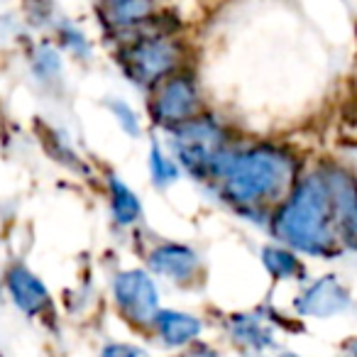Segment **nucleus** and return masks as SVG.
Returning a JSON list of instances; mask_svg holds the SVG:
<instances>
[{
    "label": "nucleus",
    "mask_w": 357,
    "mask_h": 357,
    "mask_svg": "<svg viewBox=\"0 0 357 357\" xmlns=\"http://www.w3.org/2000/svg\"><path fill=\"white\" fill-rule=\"evenodd\" d=\"M298 159L279 144L233 147L220 167L215 184L223 201L243 218L264 223L298 181Z\"/></svg>",
    "instance_id": "1"
},
{
    "label": "nucleus",
    "mask_w": 357,
    "mask_h": 357,
    "mask_svg": "<svg viewBox=\"0 0 357 357\" xmlns=\"http://www.w3.org/2000/svg\"><path fill=\"white\" fill-rule=\"evenodd\" d=\"M269 225L277 240H282L284 248L294 252L333 257L342 248L331 194L318 169L298 176L291 191L272 211Z\"/></svg>",
    "instance_id": "2"
},
{
    "label": "nucleus",
    "mask_w": 357,
    "mask_h": 357,
    "mask_svg": "<svg viewBox=\"0 0 357 357\" xmlns=\"http://www.w3.org/2000/svg\"><path fill=\"white\" fill-rule=\"evenodd\" d=\"M169 144L178 167L199 181H215L225 152L233 147L225 125L206 110L189 123L169 130Z\"/></svg>",
    "instance_id": "3"
},
{
    "label": "nucleus",
    "mask_w": 357,
    "mask_h": 357,
    "mask_svg": "<svg viewBox=\"0 0 357 357\" xmlns=\"http://www.w3.org/2000/svg\"><path fill=\"white\" fill-rule=\"evenodd\" d=\"M118 61L123 74L139 89H154L159 81L186 69V45L178 35L144 37L120 45Z\"/></svg>",
    "instance_id": "4"
},
{
    "label": "nucleus",
    "mask_w": 357,
    "mask_h": 357,
    "mask_svg": "<svg viewBox=\"0 0 357 357\" xmlns=\"http://www.w3.org/2000/svg\"><path fill=\"white\" fill-rule=\"evenodd\" d=\"M204 113V96L191 69H178L152 89L149 115L162 130H174Z\"/></svg>",
    "instance_id": "5"
},
{
    "label": "nucleus",
    "mask_w": 357,
    "mask_h": 357,
    "mask_svg": "<svg viewBox=\"0 0 357 357\" xmlns=\"http://www.w3.org/2000/svg\"><path fill=\"white\" fill-rule=\"evenodd\" d=\"M318 172L331 194L340 245L357 250V174L335 162L321 164Z\"/></svg>",
    "instance_id": "6"
},
{
    "label": "nucleus",
    "mask_w": 357,
    "mask_h": 357,
    "mask_svg": "<svg viewBox=\"0 0 357 357\" xmlns=\"http://www.w3.org/2000/svg\"><path fill=\"white\" fill-rule=\"evenodd\" d=\"M113 296L120 313L132 323H152L159 311V294L142 269H128L113 279Z\"/></svg>",
    "instance_id": "7"
},
{
    "label": "nucleus",
    "mask_w": 357,
    "mask_h": 357,
    "mask_svg": "<svg viewBox=\"0 0 357 357\" xmlns=\"http://www.w3.org/2000/svg\"><path fill=\"white\" fill-rule=\"evenodd\" d=\"M154 274L176 284H191L201 274V257L194 248L181 243H162L147 255Z\"/></svg>",
    "instance_id": "8"
},
{
    "label": "nucleus",
    "mask_w": 357,
    "mask_h": 357,
    "mask_svg": "<svg viewBox=\"0 0 357 357\" xmlns=\"http://www.w3.org/2000/svg\"><path fill=\"white\" fill-rule=\"evenodd\" d=\"M350 306H352L350 291L333 274L316 279L296 298V311L301 316H313V318L337 316V313H345Z\"/></svg>",
    "instance_id": "9"
},
{
    "label": "nucleus",
    "mask_w": 357,
    "mask_h": 357,
    "mask_svg": "<svg viewBox=\"0 0 357 357\" xmlns=\"http://www.w3.org/2000/svg\"><path fill=\"white\" fill-rule=\"evenodd\" d=\"M6 284L15 306L20 311H25L27 316H37V313L50 308V291H47V287L42 284V279L37 274H32L22 264H17V267H13L8 272Z\"/></svg>",
    "instance_id": "10"
},
{
    "label": "nucleus",
    "mask_w": 357,
    "mask_h": 357,
    "mask_svg": "<svg viewBox=\"0 0 357 357\" xmlns=\"http://www.w3.org/2000/svg\"><path fill=\"white\" fill-rule=\"evenodd\" d=\"M152 323H154V328H157L162 342L169 347L189 345V342L194 340V337H199L201 331H204V323L196 316L184 313V311H172V308L157 311Z\"/></svg>",
    "instance_id": "11"
},
{
    "label": "nucleus",
    "mask_w": 357,
    "mask_h": 357,
    "mask_svg": "<svg viewBox=\"0 0 357 357\" xmlns=\"http://www.w3.org/2000/svg\"><path fill=\"white\" fill-rule=\"evenodd\" d=\"M154 13H159V0H123V3L103 8V20L113 35H120V32L149 20Z\"/></svg>",
    "instance_id": "12"
},
{
    "label": "nucleus",
    "mask_w": 357,
    "mask_h": 357,
    "mask_svg": "<svg viewBox=\"0 0 357 357\" xmlns=\"http://www.w3.org/2000/svg\"><path fill=\"white\" fill-rule=\"evenodd\" d=\"M108 201H110L113 220L118 225H123V228L135 225L142 218V201H139L137 194L125 184L123 178L115 176V174H108Z\"/></svg>",
    "instance_id": "13"
},
{
    "label": "nucleus",
    "mask_w": 357,
    "mask_h": 357,
    "mask_svg": "<svg viewBox=\"0 0 357 357\" xmlns=\"http://www.w3.org/2000/svg\"><path fill=\"white\" fill-rule=\"evenodd\" d=\"M262 264L274 279H298L303 277V262L296 257V252L284 245H267L262 248Z\"/></svg>",
    "instance_id": "14"
},
{
    "label": "nucleus",
    "mask_w": 357,
    "mask_h": 357,
    "mask_svg": "<svg viewBox=\"0 0 357 357\" xmlns=\"http://www.w3.org/2000/svg\"><path fill=\"white\" fill-rule=\"evenodd\" d=\"M147 167H149V176H152L154 186H159V189H167V186L176 184L178 178H181V167L176 164V159L169 152H164V147L157 142L149 147Z\"/></svg>",
    "instance_id": "15"
},
{
    "label": "nucleus",
    "mask_w": 357,
    "mask_h": 357,
    "mask_svg": "<svg viewBox=\"0 0 357 357\" xmlns=\"http://www.w3.org/2000/svg\"><path fill=\"white\" fill-rule=\"evenodd\" d=\"M230 333L238 342L257 347V350L272 345V333L257 316H235L230 321Z\"/></svg>",
    "instance_id": "16"
},
{
    "label": "nucleus",
    "mask_w": 357,
    "mask_h": 357,
    "mask_svg": "<svg viewBox=\"0 0 357 357\" xmlns=\"http://www.w3.org/2000/svg\"><path fill=\"white\" fill-rule=\"evenodd\" d=\"M108 108H110V113L115 115V120H118V125L123 128L125 135H130V137H139L142 123H139L137 113H135V110L130 108L125 100H110Z\"/></svg>",
    "instance_id": "17"
},
{
    "label": "nucleus",
    "mask_w": 357,
    "mask_h": 357,
    "mask_svg": "<svg viewBox=\"0 0 357 357\" xmlns=\"http://www.w3.org/2000/svg\"><path fill=\"white\" fill-rule=\"evenodd\" d=\"M59 35H61V45H64L69 52H74L76 56H86V54L91 52L89 40H86L84 32L76 30L74 25H64V27L59 30Z\"/></svg>",
    "instance_id": "18"
},
{
    "label": "nucleus",
    "mask_w": 357,
    "mask_h": 357,
    "mask_svg": "<svg viewBox=\"0 0 357 357\" xmlns=\"http://www.w3.org/2000/svg\"><path fill=\"white\" fill-rule=\"evenodd\" d=\"M100 357H147V352H142L135 345H125V342H110L103 347Z\"/></svg>",
    "instance_id": "19"
},
{
    "label": "nucleus",
    "mask_w": 357,
    "mask_h": 357,
    "mask_svg": "<svg viewBox=\"0 0 357 357\" xmlns=\"http://www.w3.org/2000/svg\"><path fill=\"white\" fill-rule=\"evenodd\" d=\"M40 64H42V74L45 76H54V74H59V69H61V61H59V56H56V52L52 50V47H42L40 50Z\"/></svg>",
    "instance_id": "20"
},
{
    "label": "nucleus",
    "mask_w": 357,
    "mask_h": 357,
    "mask_svg": "<svg viewBox=\"0 0 357 357\" xmlns=\"http://www.w3.org/2000/svg\"><path fill=\"white\" fill-rule=\"evenodd\" d=\"M184 357H218V355H215V352L211 350V347L199 345V347H194V350H189V352H186Z\"/></svg>",
    "instance_id": "21"
},
{
    "label": "nucleus",
    "mask_w": 357,
    "mask_h": 357,
    "mask_svg": "<svg viewBox=\"0 0 357 357\" xmlns=\"http://www.w3.org/2000/svg\"><path fill=\"white\" fill-rule=\"evenodd\" d=\"M350 355H352V357H357V337L350 342Z\"/></svg>",
    "instance_id": "22"
},
{
    "label": "nucleus",
    "mask_w": 357,
    "mask_h": 357,
    "mask_svg": "<svg viewBox=\"0 0 357 357\" xmlns=\"http://www.w3.org/2000/svg\"><path fill=\"white\" fill-rule=\"evenodd\" d=\"M115 3H123V0H100V6H103V8L115 6Z\"/></svg>",
    "instance_id": "23"
},
{
    "label": "nucleus",
    "mask_w": 357,
    "mask_h": 357,
    "mask_svg": "<svg viewBox=\"0 0 357 357\" xmlns=\"http://www.w3.org/2000/svg\"><path fill=\"white\" fill-rule=\"evenodd\" d=\"M284 357H296V355H284Z\"/></svg>",
    "instance_id": "24"
}]
</instances>
